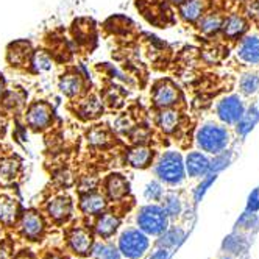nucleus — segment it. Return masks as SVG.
Returning <instances> with one entry per match:
<instances>
[{
  "mask_svg": "<svg viewBox=\"0 0 259 259\" xmlns=\"http://www.w3.org/2000/svg\"><path fill=\"white\" fill-rule=\"evenodd\" d=\"M228 142H230V135L227 132V128L215 123L203 125L197 133V144L206 153L219 155L220 152H225Z\"/></svg>",
  "mask_w": 259,
  "mask_h": 259,
  "instance_id": "obj_1",
  "label": "nucleus"
},
{
  "mask_svg": "<svg viewBox=\"0 0 259 259\" xmlns=\"http://www.w3.org/2000/svg\"><path fill=\"white\" fill-rule=\"evenodd\" d=\"M156 174L162 181L169 184L181 183V180L184 178V164L180 153L177 152L165 153L156 165Z\"/></svg>",
  "mask_w": 259,
  "mask_h": 259,
  "instance_id": "obj_2",
  "label": "nucleus"
},
{
  "mask_svg": "<svg viewBox=\"0 0 259 259\" xmlns=\"http://www.w3.org/2000/svg\"><path fill=\"white\" fill-rule=\"evenodd\" d=\"M139 227L149 234H159L167 227V214L161 206L149 205L144 206L138 217Z\"/></svg>",
  "mask_w": 259,
  "mask_h": 259,
  "instance_id": "obj_3",
  "label": "nucleus"
},
{
  "mask_svg": "<svg viewBox=\"0 0 259 259\" xmlns=\"http://www.w3.org/2000/svg\"><path fill=\"white\" fill-rule=\"evenodd\" d=\"M119 247L120 251L126 256L136 259L139 256L144 254V251L149 247V239L145 237L144 233L138 231V230H128L122 234L120 240H119Z\"/></svg>",
  "mask_w": 259,
  "mask_h": 259,
  "instance_id": "obj_4",
  "label": "nucleus"
},
{
  "mask_svg": "<svg viewBox=\"0 0 259 259\" xmlns=\"http://www.w3.org/2000/svg\"><path fill=\"white\" fill-rule=\"evenodd\" d=\"M244 113H245V105L239 96H228L225 99H222L217 105L219 119L228 125L237 123L240 117L244 116Z\"/></svg>",
  "mask_w": 259,
  "mask_h": 259,
  "instance_id": "obj_5",
  "label": "nucleus"
},
{
  "mask_svg": "<svg viewBox=\"0 0 259 259\" xmlns=\"http://www.w3.org/2000/svg\"><path fill=\"white\" fill-rule=\"evenodd\" d=\"M237 57L245 64H259V36H247L240 41Z\"/></svg>",
  "mask_w": 259,
  "mask_h": 259,
  "instance_id": "obj_6",
  "label": "nucleus"
},
{
  "mask_svg": "<svg viewBox=\"0 0 259 259\" xmlns=\"http://www.w3.org/2000/svg\"><path fill=\"white\" fill-rule=\"evenodd\" d=\"M248 28V22L244 16L240 14H231L228 16L227 19L224 21V24H222V30H224V34L225 38L231 39V41H236L239 38H242V36L245 34Z\"/></svg>",
  "mask_w": 259,
  "mask_h": 259,
  "instance_id": "obj_7",
  "label": "nucleus"
},
{
  "mask_svg": "<svg viewBox=\"0 0 259 259\" xmlns=\"http://www.w3.org/2000/svg\"><path fill=\"white\" fill-rule=\"evenodd\" d=\"M211 167V161L200 152H192L186 158V170L191 177H201L206 175Z\"/></svg>",
  "mask_w": 259,
  "mask_h": 259,
  "instance_id": "obj_8",
  "label": "nucleus"
},
{
  "mask_svg": "<svg viewBox=\"0 0 259 259\" xmlns=\"http://www.w3.org/2000/svg\"><path fill=\"white\" fill-rule=\"evenodd\" d=\"M178 97H180V94H178L177 88L170 83L159 84L155 91V96H153L156 106H161V108H169V106L175 105Z\"/></svg>",
  "mask_w": 259,
  "mask_h": 259,
  "instance_id": "obj_9",
  "label": "nucleus"
},
{
  "mask_svg": "<svg viewBox=\"0 0 259 259\" xmlns=\"http://www.w3.org/2000/svg\"><path fill=\"white\" fill-rule=\"evenodd\" d=\"M22 230L25 233V236H28L30 239H38V236L42 233V220L38 214L34 212H28L25 214L24 220H22Z\"/></svg>",
  "mask_w": 259,
  "mask_h": 259,
  "instance_id": "obj_10",
  "label": "nucleus"
},
{
  "mask_svg": "<svg viewBox=\"0 0 259 259\" xmlns=\"http://www.w3.org/2000/svg\"><path fill=\"white\" fill-rule=\"evenodd\" d=\"M153 155L149 149H145V147H138V149H133L132 152L128 153L126 159L128 162L133 165V167H147V165L150 164Z\"/></svg>",
  "mask_w": 259,
  "mask_h": 259,
  "instance_id": "obj_11",
  "label": "nucleus"
},
{
  "mask_svg": "<svg viewBox=\"0 0 259 259\" xmlns=\"http://www.w3.org/2000/svg\"><path fill=\"white\" fill-rule=\"evenodd\" d=\"M49 120H50V113L44 105L33 106L28 113V123L33 128H42L49 123Z\"/></svg>",
  "mask_w": 259,
  "mask_h": 259,
  "instance_id": "obj_12",
  "label": "nucleus"
},
{
  "mask_svg": "<svg viewBox=\"0 0 259 259\" xmlns=\"http://www.w3.org/2000/svg\"><path fill=\"white\" fill-rule=\"evenodd\" d=\"M203 14V4L200 0H184L181 5V16L189 22L198 21Z\"/></svg>",
  "mask_w": 259,
  "mask_h": 259,
  "instance_id": "obj_13",
  "label": "nucleus"
},
{
  "mask_svg": "<svg viewBox=\"0 0 259 259\" xmlns=\"http://www.w3.org/2000/svg\"><path fill=\"white\" fill-rule=\"evenodd\" d=\"M69 242L77 253H86L91 248L92 240H91V236L84 230H75L72 233Z\"/></svg>",
  "mask_w": 259,
  "mask_h": 259,
  "instance_id": "obj_14",
  "label": "nucleus"
},
{
  "mask_svg": "<svg viewBox=\"0 0 259 259\" xmlns=\"http://www.w3.org/2000/svg\"><path fill=\"white\" fill-rule=\"evenodd\" d=\"M178 122H180V116L175 109H164L158 117V123L165 133H172L178 126Z\"/></svg>",
  "mask_w": 259,
  "mask_h": 259,
  "instance_id": "obj_15",
  "label": "nucleus"
},
{
  "mask_svg": "<svg viewBox=\"0 0 259 259\" xmlns=\"http://www.w3.org/2000/svg\"><path fill=\"white\" fill-rule=\"evenodd\" d=\"M200 30L206 34H214L219 30H222V24H224V19L217 14V13H211L200 17Z\"/></svg>",
  "mask_w": 259,
  "mask_h": 259,
  "instance_id": "obj_16",
  "label": "nucleus"
},
{
  "mask_svg": "<svg viewBox=\"0 0 259 259\" xmlns=\"http://www.w3.org/2000/svg\"><path fill=\"white\" fill-rule=\"evenodd\" d=\"M259 119V109L256 106H251L248 111H245L244 116L240 117V120L236 123L237 125V133L239 135H245L253 128L256 120Z\"/></svg>",
  "mask_w": 259,
  "mask_h": 259,
  "instance_id": "obj_17",
  "label": "nucleus"
},
{
  "mask_svg": "<svg viewBox=\"0 0 259 259\" xmlns=\"http://www.w3.org/2000/svg\"><path fill=\"white\" fill-rule=\"evenodd\" d=\"M105 208V200L102 195L91 194L81 200V209L86 214H99Z\"/></svg>",
  "mask_w": 259,
  "mask_h": 259,
  "instance_id": "obj_18",
  "label": "nucleus"
},
{
  "mask_svg": "<svg viewBox=\"0 0 259 259\" xmlns=\"http://www.w3.org/2000/svg\"><path fill=\"white\" fill-rule=\"evenodd\" d=\"M239 88H240V92H242L244 96H253L259 91V75L257 73H244L242 78L239 81Z\"/></svg>",
  "mask_w": 259,
  "mask_h": 259,
  "instance_id": "obj_19",
  "label": "nucleus"
},
{
  "mask_svg": "<svg viewBox=\"0 0 259 259\" xmlns=\"http://www.w3.org/2000/svg\"><path fill=\"white\" fill-rule=\"evenodd\" d=\"M49 212L53 219H57V220L66 219L70 212V201L67 198H55L50 203Z\"/></svg>",
  "mask_w": 259,
  "mask_h": 259,
  "instance_id": "obj_20",
  "label": "nucleus"
},
{
  "mask_svg": "<svg viewBox=\"0 0 259 259\" xmlns=\"http://www.w3.org/2000/svg\"><path fill=\"white\" fill-rule=\"evenodd\" d=\"M117 225H119V219L117 217H114L113 214H105L97 222V233L105 236V237H109L117 230Z\"/></svg>",
  "mask_w": 259,
  "mask_h": 259,
  "instance_id": "obj_21",
  "label": "nucleus"
},
{
  "mask_svg": "<svg viewBox=\"0 0 259 259\" xmlns=\"http://www.w3.org/2000/svg\"><path fill=\"white\" fill-rule=\"evenodd\" d=\"M17 214V205L16 201L10 200V198H0V220L4 224H11V222L16 219Z\"/></svg>",
  "mask_w": 259,
  "mask_h": 259,
  "instance_id": "obj_22",
  "label": "nucleus"
},
{
  "mask_svg": "<svg viewBox=\"0 0 259 259\" xmlns=\"http://www.w3.org/2000/svg\"><path fill=\"white\" fill-rule=\"evenodd\" d=\"M183 239H184V231L180 228H174L162 236V239L159 240V245L165 248H174L183 242Z\"/></svg>",
  "mask_w": 259,
  "mask_h": 259,
  "instance_id": "obj_23",
  "label": "nucleus"
},
{
  "mask_svg": "<svg viewBox=\"0 0 259 259\" xmlns=\"http://www.w3.org/2000/svg\"><path fill=\"white\" fill-rule=\"evenodd\" d=\"M108 192L111 195V198H119L126 192V184L125 181L119 177V175H113V178L109 180L108 184Z\"/></svg>",
  "mask_w": 259,
  "mask_h": 259,
  "instance_id": "obj_24",
  "label": "nucleus"
},
{
  "mask_svg": "<svg viewBox=\"0 0 259 259\" xmlns=\"http://www.w3.org/2000/svg\"><path fill=\"white\" fill-rule=\"evenodd\" d=\"M165 214L167 215H178L181 211V203L175 195H167L164 200V208Z\"/></svg>",
  "mask_w": 259,
  "mask_h": 259,
  "instance_id": "obj_25",
  "label": "nucleus"
},
{
  "mask_svg": "<svg viewBox=\"0 0 259 259\" xmlns=\"http://www.w3.org/2000/svg\"><path fill=\"white\" fill-rule=\"evenodd\" d=\"M94 254L97 256V259H119L117 250L111 245H97Z\"/></svg>",
  "mask_w": 259,
  "mask_h": 259,
  "instance_id": "obj_26",
  "label": "nucleus"
},
{
  "mask_svg": "<svg viewBox=\"0 0 259 259\" xmlns=\"http://www.w3.org/2000/svg\"><path fill=\"white\" fill-rule=\"evenodd\" d=\"M80 88V83L75 77H66L61 81V89L66 92V94H75Z\"/></svg>",
  "mask_w": 259,
  "mask_h": 259,
  "instance_id": "obj_27",
  "label": "nucleus"
},
{
  "mask_svg": "<svg viewBox=\"0 0 259 259\" xmlns=\"http://www.w3.org/2000/svg\"><path fill=\"white\" fill-rule=\"evenodd\" d=\"M228 162H230V153L227 155V153H224V152H220L219 156L211 162L209 170H219V169H222V167H225V165H227Z\"/></svg>",
  "mask_w": 259,
  "mask_h": 259,
  "instance_id": "obj_28",
  "label": "nucleus"
},
{
  "mask_svg": "<svg viewBox=\"0 0 259 259\" xmlns=\"http://www.w3.org/2000/svg\"><path fill=\"white\" fill-rule=\"evenodd\" d=\"M162 195V189L158 183H150L149 186H147V191H145V197L147 198H152V200H158L159 197Z\"/></svg>",
  "mask_w": 259,
  "mask_h": 259,
  "instance_id": "obj_29",
  "label": "nucleus"
},
{
  "mask_svg": "<svg viewBox=\"0 0 259 259\" xmlns=\"http://www.w3.org/2000/svg\"><path fill=\"white\" fill-rule=\"evenodd\" d=\"M214 180H215V175H208V178H206L205 181H203V183L200 184L198 189H197V192H195V198H197V200H200V197H201L203 194H205L206 188L209 186V184H211Z\"/></svg>",
  "mask_w": 259,
  "mask_h": 259,
  "instance_id": "obj_30",
  "label": "nucleus"
},
{
  "mask_svg": "<svg viewBox=\"0 0 259 259\" xmlns=\"http://www.w3.org/2000/svg\"><path fill=\"white\" fill-rule=\"evenodd\" d=\"M247 13L250 17H259V0H247Z\"/></svg>",
  "mask_w": 259,
  "mask_h": 259,
  "instance_id": "obj_31",
  "label": "nucleus"
},
{
  "mask_svg": "<svg viewBox=\"0 0 259 259\" xmlns=\"http://www.w3.org/2000/svg\"><path fill=\"white\" fill-rule=\"evenodd\" d=\"M248 209H250L251 212H254V211L259 209V192H257V191H254V192L250 195V200H248Z\"/></svg>",
  "mask_w": 259,
  "mask_h": 259,
  "instance_id": "obj_32",
  "label": "nucleus"
},
{
  "mask_svg": "<svg viewBox=\"0 0 259 259\" xmlns=\"http://www.w3.org/2000/svg\"><path fill=\"white\" fill-rule=\"evenodd\" d=\"M150 259H169V251L165 250V248L164 250H158Z\"/></svg>",
  "mask_w": 259,
  "mask_h": 259,
  "instance_id": "obj_33",
  "label": "nucleus"
},
{
  "mask_svg": "<svg viewBox=\"0 0 259 259\" xmlns=\"http://www.w3.org/2000/svg\"><path fill=\"white\" fill-rule=\"evenodd\" d=\"M0 259H8V251L5 248H0Z\"/></svg>",
  "mask_w": 259,
  "mask_h": 259,
  "instance_id": "obj_34",
  "label": "nucleus"
},
{
  "mask_svg": "<svg viewBox=\"0 0 259 259\" xmlns=\"http://www.w3.org/2000/svg\"><path fill=\"white\" fill-rule=\"evenodd\" d=\"M172 2H177V4H181V2H184V0H172Z\"/></svg>",
  "mask_w": 259,
  "mask_h": 259,
  "instance_id": "obj_35",
  "label": "nucleus"
},
{
  "mask_svg": "<svg viewBox=\"0 0 259 259\" xmlns=\"http://www.w3.org/2000/svg\"><path fill=\"white\" fill-rule=\"evenodd\" d=\"M0 94H2V83H0Z\"/></svg>",
  "mask_w": 259,
  "mask_h": 259,
  "instance_id": "obj_36",
  "label": "nucleus"
},
{
  "mask_svg": "<svg viewBox=\"0 0 259 259\" xmlns=\"http://www.w3.org/2000/svg\"><path fill=\"white\" fill-rule=\"evenodd\" d=\"M52 259H60V257H52Z\"/></svg>",
  "mask_w": 259,
  "mask_h": 259,
  "instance_id": "obj_37",
  "label": "nucleus"
},
{
  "mask_svg": "<svg viewBox=\"0 0 259 259\" xmlns=\"http://www.w3.org/2000/svg\"><path fill=\"white\" fill-rule=\"evenodd\" d=\"M239 2H242V0H239Z\"/></svg>",
  "mask_w": 259,
  "mask_h": 259,
  "instance_id": "obj_38",
  "label": "nucleus"
}]
</instances>
